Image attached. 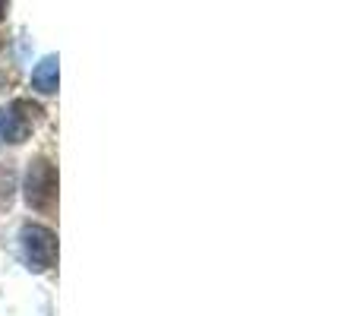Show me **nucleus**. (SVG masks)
Here are the masks:
<instances>
[{
  "label": "nucleus",
  "instance_id": "4",
  "mask_svg": "<svg viewBox=\"0 0 360 316\" xmlns=\"http://www.w3.org/2000/svg\"><path fill=\"white\" fill-rule=\"evenodd\" d=\"M32 86L38 89V92H54L57 89V61L54 57H48V61L41 63V67L35 70V76H32Z\"/></svg>",
  "mask_w": 360,
  "mask_h": 316
},
{
  "label": "nucleus",
  "instance_id": "2",
  "mask_svg": "<svg viewBox=\"0 0 360 316\" xmlns=\"http://www.w3.org/2000/svg\"><path fill=\"white\" fill-rule=\"evenodd\" d=\"M22 253L29 269L35 272H44L57 263V237L51 228L44 225H25L22 228Z\"/></svg>",
  "mask_w": 360,
  "mask_h": 316
},
{
  "label": "nucleus",
  "instance_id": "1",
  "mask_svg": "<svg viewBox=\"0 0 360 316\" xmlns=\"http://www.w3.org/2000/svg\"><path fill=\"white\" fill-rule=\"evenodd\" d=\"M57 199V171L48 158H35L25 171V203L32 209L44 212Z\"/></svg>",
  "mask_w": 360,
  "mask_h": 316
},
{
  "label": "nucleus",
  "instance_id": "3",
  "mask_svg": "<svg viewBox=\"0 0 360 316\" xmlns=\"http://www.w3.org/2000/svg\"><path fill=\"white\" fill-rule=\"evenodd\" d=\"M38 118H41V108L38 105H32V101H25V99L13 101L10 111L0 118V139H6V143H22L32 133V127L38 124Z\"/></svg>",
  "mask_w": 360,
  "mask_h": 316
},
{
  "label": "nucleus",
  "instance_id": "5",
  "mask_svg": "<svg viewBox=\"0 0 360 316\" xmlns=\"http://www.w3.org/2000/svg\"><path fill=\"white\" fill-rule=\"evenodd\" d=\"M4 13H6V0H0V16H4Z\"/></svg>",
  "mask_w": 360,
  "mask_h": 316
}]
</instances>
